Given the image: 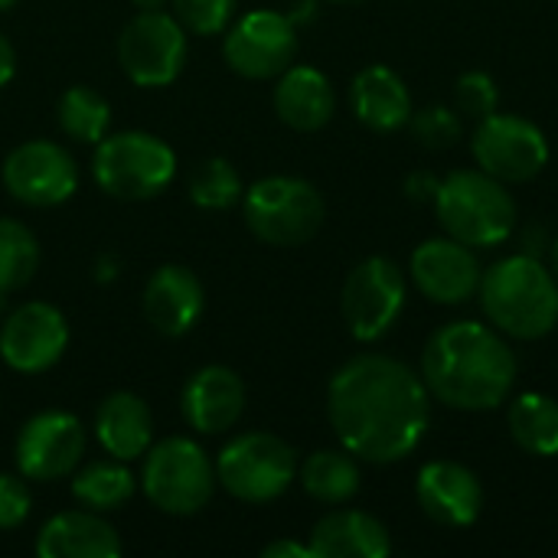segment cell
<instances>
[{
	"instance_id": "obj_27",
	"label": "cell",
	"mask_w": 558,
	"mask_h": 558,
	"mask_svg": "<svg viewBox=\"0 0 558 558\" xmlns=\"http://www.w3.org/2000/svg\"><path fill=\"white\" fill-rule=\"evenodd\" d=\"M72 497L95 513L121 510L134 497V474L124 461H95L72 477Z\"/></svg>"
},
{
	"instance_id": "obj_17",
	"label": "cell",
	"mask_w": 558,
	"mask_h": 558,
	"mask_svg": "<svg viewBox=\"0 0 558 558\" xmlns=\"http://www.w3.org/2000/svg\"><path fill=\"white\" fill-rule=\"evenodd\" d=\"M418 507L428 520L438 526H471L481 517L484 507V490L474 471H468L458 461H432L418 471L415 484Z\"/></svg>"
},
{
	"instance_id": "obj_10",
	"label": "cell",
	"mask_w": 558,
	"mask_h": 558,
	"mask_svg": "<svg viewBox=\"0 0 558 558\" xmlns=\"http://www.w3.org/2000/svg\"><path fill=\"white\" fill-rule=\"evenodd\" d=\"M343 320L360 343H373L392 330L405 307V275L392 258L373 255L360 262L343 284Z\"/></svg>"
},
{
	"instance_id": "obj_21",
	"label": "cell",
	"mask_w": 558,
	"mask_h": 558,
	"mask_svg": "<svg viewBox=\"0 0 558 558\" xmlns=\"http://www.w3.org/2000/svg\"><path fill=\"white\" fill-rule=\"evenodd\" d=\"M350 105L353 114L379 134L399 131L412 118V95L399 72L389 65H366L356 72L350 85Z\"/></svg>"
},
{
	"instance_id": "obj_11",
	"label": "cell",
	"mask_w": 558,
	"mask_h": 558,
	"mask_svg": "<svg viewBox=\"0 0 558 558\" xmlns=\"http://www.w3.org/2000/svg\"><path fill=\"white\" fill-rule=\"evenodd\" d=\"M471 154L477 167L500 183H530L549 163L546 134L520 114H487L477 121Z\"/></svg>"
},
{
	"instance_id": "obj_9",
	"label": "cell",
	"mask_w": 558,
	"mask_h": 558,
	"mask_svg": "<svg viewBox=\"0 0 558 558\" xmlns=\"http://www.w3.org/2000/svg\"><path fill=\"white\" fill-rule=\"evenodd\" d=\"M118 62L141 88L170 85L186 62V29L163 10H141L118 36Z\"/></svg>"
},
{
	"instance_id": "obj_4",
	"label": "cell",
	"mask_w": 558,
	"mask_h": 558,
	"mask_svg": "<svg viewBox=\"0 0 558 558\" xmlns=\"http://www.w3.org/2000/svg\"><path fill=\"white\" fill-rule=\"evenodd\" d=\"M435 213L441 229L471 248H497L517 226V203L507 183L481 167L448 173L435 193Z\"/></svg>"
},
{
	"instance_id": "obj_39",
	"label": "cell",
	"mask_w": 558,
	"mask_h": 558,
	"mask_svg": "<svg viewBox=\"0 0 558 558\" xmlns=\"http://www.w3.org/2000/svg\"><path fill=\"white\" fill-rule=\"evenodd\" d=\"M137 10H160L163 3H170V0H131Z\"/></svg>"
},
{
	"instance_id": "obj_15",
	"label": "cell",
	"mask_w": 558,
	"mask_h": 558,
	"mask_svg": "<svg viewBox=\"0 0 558 558\" xmlns=\"http://www.w3.org/2000/svg\"><path fill=\"white\" fill-rule=\"evenodd\" d=\"M69 347L65 317L43 301L16 307L0 327V356L16 373H46L52 369Z\"/></svg>"
},
{
	"instance_id": "obj_31",
	"label": "cell",
	"mask_w": 558,
	"mask_h": 558,
	"mask_svg": "<svg viewBox=\"0 0 558 558\" xmlns=\"http://www.w3.org/2000/svg\"><path fill=\"white\" fill-rule=\"evenodd\" d=\"M409 128L425 150H448L461 137L458 108H448V105H428L422 111H412Z\"/></svg>"
},
{
	"instance_id": "obj_25",
	"label": "cell",
	"mask_w": 558,
	"mask_h": 558,
	"mask_svg": "<svg viewBox=\"0 0 558 558\" xmlns=\"http://www.w3.org/2000/svg\"><path fill=\"white\" fill-rule=\"evenodd\" d=\"M298 474H301V487L307 490V497L330 504V507L353 500L360 490V464L347 448L343 451H314L301 464Z\"/></svg>"
},
{
	"instance_id": "obj_2",
	"label": "cell",
	"mask_w": 558,
	"mask_h": 558,
	"mask_svg": "<svg viewBox=\"0 0 558 558\" xmlns=\"http://www.w3.org/2000/svg\"><path fill=\"white\" fill-rule=\"evenodd\" d=\"M428 396L458 412L500 409L517 383V356L500 330L477 320H454L432 333L422 353Z\"/></svg>"
},
{
	"instance_id": "obj_28",
	"label": "cell",
	"mask_w": 558,
	"mask_h": 558,
	"mask_svg": "<svg viewBox=\"0 0 558 558\" xmlns=\"http://www.w3.org/2000/svg\"><path fill=\"white\" fill-rule=\"evenodd\" d=\"M111 105L88 85H72L59 98V128L82 144H98L108 134Z\"/></svg>"
},
{
	"instance_id": "obj_36",
	"label": "cell",
	"mask_w": 558,
	"mask_h": 558,
	"mask_svg": "<svg viewBox=\"0 0 558 558\" xmlns=\"http://www.w3.org/2000/svg\"><path fill=\"white\" fill-rule=\"evenodd\" d=\"M262 558H314V553H311V546H301L294 539H278L262 549Z\"/></svg>"
},
{
	"instance_id": "obj_5",
	"label": "cell",
	"mask_w": 558,
	"mask_h": 558,
	"mask_svg": "<svg viewBox=\"0 0 558 558\" xmlns=\"http://www.w3.org/2000/svg\"><path fill=\"white\" fill-rule=\"evenodd\" d=\"M242 213L255 239L294 248L320 232L327 206L320 190L301 177H265L242 193Z\"/></svg>"
},
{
	"instance_id": "obj_34",
	"label": "cell",
	"mask_w": 558,
	"mask_h": 558,
	"mask_svg": "<svg viewBox=\"0 0 558 558\" xmlns=\"http://www.w3.org/2000/svg\"><path fill=\"white\" fill-rule=\"evenodd\" d=\"M29 517V490L20 477L0 474V530H16Z\"/></svg>"
},
{
	"instance_id": "obj_30",
	"label": "cell",
	"mask_w": 558,
	"mask_h": 558,
	"mask_svg": "<svg viewBox=\"0 0 558 558\" xmlns=\"http://www.w3.org/2000/svg\"><path fill=\"white\" fill-rule=\"evenodd\" d=\"M190 199L199 209H232L242 199V180L235 167L222 157L196 163V170L190 173Z\"/></svg>"
},
{
	"instance_id": "obj_3",
	"label": "cell",
	"mask_w": 558,
	"mask_h": 558,
	"mask_svg": "<svg viewBox=\"0 0 558 558\" xmlns=\"http://www.w3.org/2000/svg\"><path fill=\"white\" fill-rule=\"evenodd\" d=\"M484 317L513 340H539L558 324V281L536 255H510L490 265L477 288Z\"/></svg>"
},
{
	"instance_id": "obj_6",
	"label": "cell",
	"mask_w": 558,
	"mask_h": 558,
	"mask_svg": "<svg viewBox=\"0 0 558 558\" xmlns=\"http://www.w3.org/2000/svg\"><path fill=\"white\" fill-rule=\"evenodd\" d=\"M92 173L114 199H150L177 177V154L157 134L121 131L95 144Z\"/></svg>"
},
{
	"instance_id": "obj_32",
	"label": "cell",
	"mask_w": 558,
	"mask_h": 558,
	"mask_svg": "<svg viewBox=\"0 0 558 558\" xmlns=\"http://www.w3.org/2000/svg\"><path fill=\"white\" fill-rule=\"evenodd\" d=\"M170 3L183 29L196 36H216L229 29L239 0H170Z\"/></svg>"
},
{
	"instance_id": "obj_23",
	"label": "cell",
	"mask_w": 558,
	"mask_h": 558,
	"mask_svg": "<svg viewBox=\"0 0 558 558\" xmlns=\"http://www.w3.org/2000/svg\"><path fill=\"white\" fill-rule=\"evenodd\" d=\"M307 546L314 558H386L392 553L386 526L363 510L327 513L314 526Z\"/></svg>"
},
{
	"instance_id": "obj_14",
	"label": "cell",
	"mask_w": 558,
	"mask_h": 558,
	"mask_svg": "<svg viewBox=\"0 0 558 558\" xmlns=\"http://www.w3.org/2000/svg\"><path fill=\"white\" fill-rule=\"evenodd\" d=\"M13 454L26 481L69 477L85 454V428L72 412H39L20 428Z\"/></svg>"
},
{
	"instance_id": "obj_22",
	"label": "cell",
	"mask_w": 558,
	"mask_h": 558,
	"mask_svg": "<svg viewBox=\"0 0 558 558\" xmlns=\"http://www.w3.org/2000/svg\"><path fill=\"white\" fill-rule=\"evenodd\" d=\"M337 108L330 78L314 65H288L275 85V111L294 131H320Z\"/></svg>"
},
{
	"instance_id": "obj_26",
	"label": "cell",
	"mask_w": 558,
	"mask_h": 558,
	"mask_svg": "<svg viewBox=\"0 0 558 558\" xmlns=\"http://www.w3.org/2000/svg\"><path fill=\"white\" fill-rule=\"evenodd\" d=\"M513 441L536 458L558 454V402L553 396L526 392L510 405L507 415Z\"/></svg>"
},
{
	"instance_id": "obj_8",
	"label": "cell",
	"mask_w": 558,
	"mask_h": 558,
	"mask_svg": "<svg viewBox=\"0 0 558 558\" xmlns=\"http://www.w3.org/2000/svg\"><path fill=\"white\" fill-rule=\"evenodd\" d=\"M298 477V454L268 432H248L229 441L216 461V481L242 504L278 500Z\"/></svg>"
},
{
	"instance_id": "obj_29",
	"label": "cell",
	"mask_w": 558,
	"mask_h": 558,
	"mask_svg": "<svg viewBox=\"0 0 558 558\" xmlns=\"http://www.w3.org/2000/svg\"><path fill=\"white\" fill-rule=\"evenodd\" d=\"M39 268V242L36 235L16 222L0 219V294L23 288Z\"/></svg>"
},
{
	"instance_id": "obj_24",
	"label": "cell",
	"mask_w": 558,
	"mask_h": 558,
	"mask_svg": "<svg viewBox=\"0 0 558 558\" xmlns=\"http://www.w3.org/2000/svg\"><path fill=\"white\" fill-rule=\"evenodd\" d=\"M95 438L114 461H134L154 445V415L134 392H111L95 415Z\"/></svg>"
},
{
	"instance_id": "obj_12",
	"label": "cell",
	"mask_w": 558,
	"mask_h": 558,
	"mask_svg": "<svg viewBox=\"0 0 558 558\" xmlns=\"http://www.w3.org/2000/svg\"><path fill=\"white\" fill-rule=\"evenodd\" d=\"M222 56L245 78H275L298 56V29L288 13L252 10L226 29Z\"/></svg>"
},
{
	"instance_id": "obj_16",
	"label": "cell",
	"mask_w": 558,
	"mask_h": 558,
	"mask_svg": "<svg viewBox=\"0 0 558 558\" xmlns=\"http://www.w3.org/2000/svg\"><path fill=\"white\" fill-rule=\"evenodd\" d=\"M412 284L435 304H464L477 298L484 268L471 245L458 239H428L412 252Z\"/></svg>"
},
{
	"instance_id": "obj_20",
	"label": "cell",
	"mask_w": 558,
	"mask_h": 558,
	"mask_svg": "<svg viewBox=\"0 0 558 558\" xmlns=\"http://www.w3.org/2000/svg\"><path fill=\"white\" fill-rule=\"evenodd\" d=\"M36 556L118 558L121 556V536L95 510H88V513L72 510V513H59L49 523H43V530L36 536Z\"/></svg>"
},
{
	"instance_id": "obj_41",
	"label": "cell",
	"mask_w": 558,
	"mask_h": 558,
	"mask_svg": "<svg viewBox=\"0 0 558 558\" xmlns=\"http://www.w3.org/2000/svg\"><path fill=\"white\" fill-rule=\"evenodd\" d=\"M330 3H363V0H330Z\"/></svg>"
},
{
	"instance_id": "obj_13",
	"label": "cell",
	"mask_w": 558,
	"mask_h": 558,
	"mask_svg": "<svg viewBox=\"0 0 558 558\" xmlns=\"http://www.w3.org/2000/svg\"><path fill=\"white\" fill-rule=\"evenodd\" d=\"M3 186L13 199L46 209L65 203L78 186L72 154L52 141H26L3 160Z\"/></svg>"
},
{
	"instance_id": "obj_35",
	"label": "cell",
	"mask_w": 558,
	"mask_h": 558,
	"mask_svg": "<svg viewBox=\"0 0 558 558\" xmlns=\"http://www.w3.org/2000/svg\"><path fill=\"white\" fill-rule=\"evenodd\" d=\"M441 180L428 170H415L405 177V196L415 199V203H435V193H438Z\"/></svg>"
},
{
	"instance_id": "obj_19",
	"label": "cell",
	"mask_w": 558,
	"mask_h": 558,
	"mask_svg": "<svg viewBox=\"0 0 558 558\" xmlns=\"http://www.w3.org/2000/svg\"><path fill=\"white\" fill-rule=\"evenodd\" d=\"M206 307L203 281L183 265H163L147 278L144 317L163 337H183L196 327Z\"/></svg>"
},
{
	"instance_id": "obj_33",
	"label": "cell",
	"mask_w": 558,
	"mask_h": 558,
	"mask_svg": "<svg viewBox=\"0 0 558 558\" xmlns=\"http://www.w3.org/2000/svg\"><path fill=\"white\" fill-rule=\"evenodd\" d=\"M454 105L461 114L474 118V121H484L487 114H494L500 108V88L497 82L474 69V72H464L458 82H454Z\"/></svg>"
},
{
	"instance_id": "obj_40",
	"label": "cell",
	"mask_w": 558,
	"mask_h": 558,
	"mask_svg": "<svg viewBox=\"0 0 558 558\" xmlns=\"http://www.w3.org/2000/svg\"><path fill=\"white\" fill-rule=\"evenodd\" d=\"M10 7H16V0H0V13H3V10H10Z\"/></svg>"
},
{
	"instance_id": "obj_18",
	"label": "cell",
	"mask_w": 558,
	"mask_h": 558,
	"mask_svg": "<svg viewBox=\"0 0 558 558\" xmlns=\"http://www.w3.org/2000/svg\"><path fill=\"white\" fill-rule=\"evenodd\" d=\"M180 412L199 435H222L245 412V386L229 366H203L183 386Z\"/></svg>"
},
{
	"instance_id": "obj_1",
	"label": "cell",
	"mask_w": 558,
	"mask_h": 558,
	"mask_svg": "<svg viewBox=\"0 0 558 558\" xmlns=\"http://www.w3.org/2000/svg\"><path fill=\"white\" fill-rule=\"evenodd\" d=\"M327 418L353 458L396 464L409 458L428 432V389L405 363L363 353L333 373Z\"/></svg>"
},
{
	"instance_id": "obj_37",
	"label": "cell",
	"mask_w": 558,
	"mask_h": 558,
	"mask_svg": "<svg viewBox=\"0 0 558 558\" xmlns=\"http://www.w3.org/2000/svg\"><path fill=\"white\" fill-rule=\"evenodd\" d=\"M13 72H16V52L7 43V36H0V88L13 78Z\"/></svg>"
},
{
	"instance_id": "obj_7",
	"label": "cell",
	"mask_w": 558,
	"mask_h": 558,
	"mask_svg": "<svg viewBox=\"0 0 558 558\" xmlns=\"http://www.w3.org/2000/svg\"><path fill=\"white\" fill-rule=\"evenodd\" d=\"M144 494L170 517L199 513L216 490V464L190 438H163L147 448L144 458Z\"/></svg>"
},
{
	"instance_id": "obj_38",
	"label": "cell",
	"mask_w": 558,
	"mask_h": 558,
	"mask_svg": "<svg viewBox=\"0 0 558 558\" xmlns=\"http://www.w3.org/2000/svg\"><path fill=\"white\" fill-rule=\"evenodd\" d=\"M549 271L556 275L558 281V235L553 239V245H549Z\"/></svg>"
}]
</instances>
